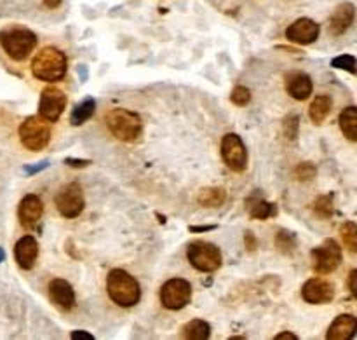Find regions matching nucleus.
I'll return each mask as SVG.
<instances>
[{
	"label": "nucleus",
	"mask_w": 357,
	"mask_h": 340,
	"mask_svg": "<svg viewBox=\"0 0 357 340\" xmlns=\"http://www.w3.org/2000/svg\"><path fill=\"white\" fill-rule=\"evenodd\" d=\"M356 278H357V271L351 272V276H349V288H351V293L354 297H357V286H356Z\"/></svg>",
	"instance_id": "36"
},
{
	"label": "nucleus",
	"mask_w": 357,
	"mask_h": 340,
	"mask_svg": "<svg viewBox=\"0 0 357 340\" xmlns=\"http://www.w3.org/2000/svg\"><path fill=\"white\" fill-rule=\"evenodd\" d=\"M222 157L225 161L227 166L230 168L236 173L246 170L248 166V150L244 147L241 136H237L236 133H229V135L223 136L222 140Z\"/></svg>",
	"instance_id": "9"
},
{
	"label": "nucleus",
	"mask_w": 357,
	"mask_h": 340,
	"mask_svg": "<svg viewBox=\"0 0 357 340\" xmlns=\"http://www.w3.org/2000/svg\"><path fill=\"white\" fill-rule=\"evenodd\" d=\"M65 163L68 164V166H72V168H86V166H89L91 161H87V159H73V157H68V159H65Z\"/></svg>",
	"instance_id": "34"
},
{
	"label": "nucleus",
	"mask_w": 357,
	"mask_h": 340,
	"mask_svg": "<svg viewBox=\"0 0 357 340\" xmlns=\"http://www.w3.org/2000/svg\"><path fill=\"white\" fill-rule=\"evenodd\" d=\"M298 128H300V119L298 115H289L284 121V136L288 140H296L298 136Z\"/></svg>",
	"instance_id": "31"
},
{
	"label": "nucleus",
	"mask_w": 357,
	"mask_h": 340,
	"mask_svg": "<svg viewBox=\"0 0 357 340\" xmlns=\"http://www.w3.org/2000/svg\"><path fill=\"white\" fill-rule=\"evenodd\" d=\"M31 73L44 82H58L66 75V56L58 47L40 49L31 61Z\"/></svg>",
	"instance_id": "2"
},
{
	"label": "nucleus",
	"mask_w": 357,
	"mask_h": 340,
	"mask_svg": "<svg viewBox=\"0 0 357 340\" xmlns=\"http://www.w3.org/2000/svg\"><path fill=\"white\" fill-rule=\"evenodd\" d=\"M94 112H96V101H94L93 98H86L82 103H79L72 110V114H70V122H72V126L86 124V122L93 117Z\"/></svg>",
	"instance_id": "23"
},
{
	"label": "nucleus",
	"mask_w": 357,
	"mask_h": 340,
	"mask_svg": "<svg viewBox=\"0 0 357 340\" xmlns=\"http://www.w3.org/2000/svg\"><path fill=\"white\" fill-rule=\"evenodd\" d=\"M107 292L112 302L119 307H132L142 299V288L139 283L132 278L129 272L122 269H114L107 278Z\"/></svg>",
	"instance_id": "1"
},
{
	"label": "nucleus",
	"mask_w": 357,
	"mask_h": 340,
	"mask_svg": "<svg viewBox=\"0 0 357 340\" xmlns=\"http://www.w3.org/2000/svg\"><path fill=\"white\" fill-rule=\"evenodd\" d=\"M321 27L310 17H300L286 28V38L293 44L309 45L319 38Z\"/></svg>",
	"instance_id": "12"
},
{
	"label": "nucleus",
	"mask_w": 357,
	"mask_h": 340,
	"mask_svg": "<svg viewBox=\"0 0 357 340\" xmlns=\"http://www.w3.org/2000/svg\"><path fill=\"white\" fill-rule=\"evenodd\" d=\"M84 206L86 201L79 184H68L56 195V208L65 219H77L84 212Z\"/></svg>",
	"instance_id": "10"
},
{
	"label": "nucleus",
	"mask_w": 357,
	"mask_h": 340,
	"mask_svg": "<svg viewBox=\"0 0 357 340\" xmlns=\"http://www.w3.org/2000/svg\"><path fill=\"white\" fill-rule=\"evenodd\" d=\"M246 206L248 209H250L251 219H257V220H267L278 213L275 205H271V202H267L261 198H250L246 201Z\"/></svg>",
	"instance_id": "22"
},
{
	"label": "nucleus",
	"mask_w": 357,
	"mask_h": 340,
	"mask_svg": "<svg viewBox=\"0 0 357 340\" xmlns=\"http://www.w3.org/2000/svg\"><path fill=\"white\" fill-rule=\"evenodd\" d=\"M160 304L169 311H180L187 307L192 300V285L187 279L174 278L162 285L159 292Z\"/></svg>",
	"instance_id": "7"
},
{
	"label": "nucleus",
	"mask_w": 357,
	"mask_h": 340,
	"mask_svg": "<svg viewBox=\"0 0 357 340\" xmlns=\"http://www.w3.org/2000/svg\"><path fill=\"white\" fill-rule=\"evenodd\" d=\"M275 340H298V337L293 334H289V332H284V334L275 335Z\"/></svg>",
	"instance_id": "39"
},
{
	"label": "nucleus",
	"mask_w": 357,
	"mask_h": 340,
	"mask_svg": "<svg viewBox=\"0 0 357 340\" xmlns=\"http://www.w3.org/2000/svg\"><path fill=\"white\" fill-rule=\"evenodd\" d=\"M66 107V94L63 93L58 87H45L40 94V103H38V112H40V117H44L45 121L56 122L61 114L65 112Z\"/></svg>",
	"instance_id": "11"
},
{
	"label": "nucleus",
	"mask_w": 357,
	"mask_h": 340,
	"mask_svg": "<svg viewBox=\"0 0 357 340\" xmlns=\"http://www.w3.org/2000/svg\"><path fill=\"white\" fill-rule=\"evenodd\" d=\"M356 17V7L354 3L344 2L335 9V13L330 17V31L331 35L338 37V35H344L349 28L352 27Z\"/></svg>",
	"instance_id": "17"
},
{
	"label": "nucleus",
	"mask_w": 357,
	"mask_h": 340,
	"mask_svg": "<svg viewBox=\"0 0 357 340\" xmlns=\"http://www.w3.org/2000/svg\"><path fill=\"white\" fill-rule=\"evenodd\" d=\"M3 258H6V253H3V250L0 248V262H3Z\"/></svg>",
	"instance_id": "41"
},
{
	"label": "nucleus",
	"mask_w": 357,
	"mask_h": 340,
	"mask_svg": "<svg viewBox=\"0 0 357 340\" xmlns=\"http://www.w3.org/2000/svg\"><path fill=\"white\" fill-rule=\"evenodd\" d=\"M312 269L317 274H331L338 269L342 262V248L335 239H326L321 246L310 251Z\"/></svg>",
	"instance_id": "8"
},
{
	"label": "nucleus",
	"mask_w": 357,
	"mask_h": 340,
	"mask_svg": "<svg viewBox=\"0 0 357 340\" xmlns=\"http://www.w3.org/2000/svg\"><path fill=\"white\" fill-rule=\"evenodd\" d=\"M44 2V6L47 7V9H56V7L61 6L63 0H42Z\"/></svg>",
	"instance_id": "38"
},
{
	"label": "nucleus",
	"mask_w": 357,
	"mask_h": 340,
	"mask_svg": "<svg viewBox=\"0 0 357 340\" xmlns=\"http://www.w3.org/2000/svg\"><path fill=\"white\" fill-rule=\"evenodd\" d=\"M107 126L112 135L121 142H135L143 131L142 117L128 108H114L108 112Z\"/></svg>",
	"instance_id": "4"
},
{
	"label": "nucleus",
	"mask_w": 357,
	"mask_h": 340,
	"mask_svg": "<svg viewBox=\"0 0 357 340\" xmlns=\"http://www.w3.org/2000/svg\"><path fill=\"white\" fill-rule=\"evenodd\" d=\"M37 35L23 27H7L0 31V45L14 61H23L37 47Z\"/></svg>",
	"instance_id": "3"
},
{
	"label": "nucleus",
	"mask_w": 357,
	"mask_h": 340,
	"mask_svg": "<svg viewBox=\"0 0 357 340\" xmlns=\"http://www.w3.org/2000/svg\"><path fill=\"white\" fill-rule=\"evenodd\" d=\"M302 297L307 304L312 306L330 304L335 297V285L328 279L312 278L302 286Z\"/></svg>",
	"instance_id": "13"
},
{
	"label": "nucleus",
	"mask_w": 357,
	"mask_h": 340,
	"mask_svg": "<svg viewBox=\"0 0 357 340\" xmlns=\"http://www.w3.org/2000/svg\"><path fill=\"white\" fill-rule=\"evenodd\" d=\"M275 244H278L281 253L291 255L296 248V239L291 232H284V230H281V232L278 234V237H275Z\"/></svg>",
	"instance_id": "28"
},
{
	"label": "nucleus",
	"mask_w": 357,
	"mask_h": 340,
	"mask_svg": "<svg viewBox=\"0 0 357 340\" xmlns=\"http://www.w3.org/2000/svg\"><path fill=\"white\" fill-rule=\"evenodd\" d=\"M340 236L344 239L345 248H347L351 253H356L357 251V226L354 222H345L344 226L340 227Z\"/></svg>",
	"instance_id": "26"
},
{
	"label": "nucleus",
	"mask_w": 357,
	"mask_h": 340,
	"mask_svg": "<svg viewBox=\"0 0 357 340\" xmlns=\"http://www.w3.org/2000/svg\"><path fill=\"white\" fill-rule=\"evenodd\" d=\"M47 166H49L47 161H42V163L35 164V166H26V168H24V171H26L28 175H35V173H38V171L45 170V168H47Z\"/></svg>",
	"instance_id": "35"
},
{
	"label": "nucleus",
	"mask_w": 357,
	"mask_h": 340,
	"mask_svg": "<svg viewBox=\"0 0 357 340\" xmlns=\"http://www.w3.org/2000/svg\"><path fill=\"white\" fill-rule=\"evenodd\" d=\"M49 299L58 309L65 311V313L75 307V292H73L72 285L65 279L58 278L49 283Z\"/></svg>",
	"instance_id": "15"
},
{
	"label": "nucleus",
	"mask_w": 357,
	"mask_h": 340,
	"mask_svg": "<svg viewBox=\"0 0 357 340\" xmlns=\"http://www.w3.org/2000/svg\"><path fill=\"white\" fill-rule=\"evenodd\" d=\"M331 66H335V68L338 70H345V72L352 73V75H356L357 73V68H356L357 61L352 54L337 56V58H333V61H331Z\"/></svg>",
	"instance_id": "29"
},
{
	"label": "nucleus",
	"mask_w": 357,
	"mask_h": 340,
	"mask_svg": "<svg viewBox=\"0 0 357 340\" xmlns=\"http://www.w3.org/2000/svg\"><path fill=\"white\" fill-rule=\"evenodd\" d=\"M312 79L303 72H293L286 77V91L291 98L305 101L312 94Z\"/></svg>",
	"instance_id": "18"
},
{
	"label": "nucleus",
	"mask_w": 357,
	"mask_h": 340,
	"mask_svg": "<svg viewBox=\"0 0 357 340\" xmlns=\"http://www.w3.org/2000/svg\"><path fill=\"white\" fill-rule=\"evenodd\" d=\"M187 258L192 267L201 272H215L222 265V251L208 241H192L187 248Z\"/></svg>",
	"instance_id": "6"
},
{
	"label": "nucleus",
	"mask_w": 357,
	"mask_h": 340,
	"mask_svg": "<svg viewBox=\"0 0 357 340\" xmlns=\"http://www.w3.org/2000/svg\"><path fill=\"white\" fill-rule=\"evenodd\" d=\"M225 199L227 191L223 187H206L197 195V202L204 208H220Z\"/></svg>",
	"instance_id": "21"
},
{
	"label": "nucleus",
	"mask_w": 357,
	"mask_h": 340,
	"mask_svg": "<svg viewBox=\"0 0 357 340\" xmlns=\"http://www.w3.org/2000/svg\"><path fill=\"white\" fill-rule=\"evenodd\" d=\"M340 128L344 136H347V140L356 142L357 140V108L354 105L344 108V112L340 114Z\"/></svg>",
	"instance_id": "25"
},
{
	"label": "nucleus",
	"mask_w": 357,
	"mask_h": 340,
	"mask_svg": "<svg viewBox=\"0 0 357 340\" xmlns=\"http://www.w3.org/2000/svg\"><path fill=\"white\" fill-rule=\"evenodd\" d=\"M42 215H44V205H42V199L38 195L28 194L21 199L20 208H17L21 226L26 227V229H33L40 222Z\"/></svg>",
	"instance_id": "14"
},
{
	"label": "nucleus",
	"mask_w": 357,
	"mask_h": 340,
	"mask_svg": "<svg viewBox=\"0 0 357 340\" xmlns=\"http://www.w3.org/2000/svg\"><path fill=\"white\" fill-rule=\"evenodd\" d=\"M316 166L312 163H302L298 168L295 170V177L296 180H303V182H309L316 177Z\"/></svg>",
	"instance_id": "32"
},
{
	"label": "nucleus",
	"mask_w": 357,
	"mask_h": 340,
	"mask_svg": "<svg viewBox=\"0 0 357 340\" xmlns=\"http://www.w3.org/2000/svg\"><path fill=\"white\" fill-rule=\"evenodd\" d=\"M314 212H316L321 219H331V216H333V195H321V198L314 202Z\"/></svg>",
	"instance_id": "27"
},
{
	"label": "nucleus",
	"mask_w": 357,
	"mask_h": 340,
	"mask_svg": "<svg viewBox=\"0 0 357 340\" xmlns=\"http://www.w3.org/2000/svg\"><path fill=\"white\" fill-rule=\"evenodd\" d=\"M14 258L17 265L24 271L33 269L35 262L38 258V243L33 236H23L14 246Z\"/></svg>",
	"instance_id": "16"
},
{
	"label": "nucleus",
	"mask_w": 357,
	"mask_h": 340,
	"mask_svg": "<svg viewBox=\"0 0 357 340\" xmlns=\"http://www.w3.org/2000/svg\"><path fill=\"white\" fill-rule=\"evenodd\" d=\"M357 328V320L352 314H342L337 320L331 323V327L328 328L326 339L330 340H347L352 339L356 334Z\"/></svg>",
	"instance_id": "19"
},
{
	"label": "nucleus",
	"mask_w": 357,
	"mask_h": 340,
	"mask_svg": "<svg viewBox=\"0 0 357 340\" xmlns=\"http://www.w3.org/2000/svg\"><path fill=\"white\" fill-rule=\"evenodd\" d=\"M230 100H232V103H236L237 107H246L251 101V91L244 86H237L236 89L232 91V94H230Z\"/></svg>",
	"instance_id": "30"
},
{
	"label": "nucleus",
	"mask_w": 357,
	"mask_h": 340,
	"mask_svg": "<svg viewBox=\"0 0 357 340\" xmlns=\"http://www.w3.org/2000/svg\"><path fill=\"white\" fill-rule=\"evenodd\" d=\"M20 140L31 152H40L51 142V126L40 115H30L20 126Z\"/></svg>",
	"instance_id": "5"
},
{
	"label": "nucleus",
	"mask_w": 357,
	"mask_h": 340,
	"mask_svg": "<svg viewBox=\"0 0 357 340\" xmlns=\"http://www.w3.org/2000/svg\"><path fill=\"white\" fill-rule=\"evenodd\" d=\"M73 340H80V339H86V340H93L94 337L91 334H87V332H82V330H77V332H72V335H70Z\"/></svg>",
	"instance_id": "37"
},
{
	"label": "nucleus",
	"mask_w": 357,
	"mask_h": 340,
	"mask_svg": "<svg viewBox=\"0 0 357 340\" xmlns=\"http://www.w3.org/2000/svg\"><path fill=\"white\" fill-rule=\"evenodd\" d=\"M331 107H333V101H331V98L326 96V94H319V96L314 98L309 108V115L310 119H312L314 124H323L324 119L330 115Z\"/></svg>",
	"instance_id": "20"
},
{
	"label": "nucleus",
	"mask_w": 357,
	"mask_h": 340,
	"mask_svg": "<svg viewBox=\"0 0 357 340\" xmlns=\"http://www.w3.org/2000/svg\"><path fill=\"white\" fill-rule=\"evenodd\" d=\"M216 229V226H204V227H190V232H206V230Z\"/></svg>",
	"instance_id": "40"
},
{
	"label": "nucleus",
	"mask_w": 357,
	"mask_h": 340,
	"mask_svg": "<svg viewBox=\"0 0 357 340\" xmlns=\"http://www.w3.org/2000/svg\"><path fill=\"white\" fill-rule=\"evenodd\" d=\"M181 335L190 340H206L211 335V327L204 320H192L181 328Z\"/></svg>",
	"instance_id": "24"
},
{
	"label": "nucleus",
	"mask_w": 357,
	"mask_h": 340,
	"mask_svg": "<svg viewBox=\"0 0 357 340\" xmlns=\"http://www.w3.org/2000/svg\"><path fill=\"white\" fill-rule=\"evenodd\" d=\"M244 244H246V248H248V250H250V251L257 250L258 241H257V237H255L253 232H246V236H244Z\"/></svg>",
	"instance_id": "33"
}]
</instances>
